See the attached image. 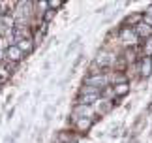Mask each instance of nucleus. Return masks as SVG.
I'll return each mask as SVG.
<instances>
[{
	"mask_svg": "<svg viewBox=\"0 0 152 143\" xmlns=\"http://www.w3.org/2000/svg\"><path fill=\"white\" fill-rule=\"evenodd\" d=\"M23 57H25V53H23L15 43H10V47L6 49V60H8L10 64H17V62H21V60H23Z\"/></svg>",
	"mask_w": 152,
	"mask_h": 143,
	"instance_id": "obj_1",
	"label": "nucleus"
},
{
	"mask_svg": "<svg viewBox=\"0 0 152 143\" xmlns=\"http://www.w3.org/2000/svg\"><path fill=\"white\" fill-rule=\"evenodd\" d=\"M105 83H107V77L103 75V72L100 74H92L85 79V85L86 87H94V88H100V87H105Z\"/></svg>",
	"mask_w": 152,
	"mask_h": 143,
	"instance_id": "obj_2",
	"label": "nucleus"
},
{
	"mask_svg": "<svg viewBox=\"0 0 152 143\" xmlns=\"http://www.w3.org/2000/svg\"><path fill=\"white\" fill-rule=\"evenodd\" d=\"M133 32L137 34V38H143V40L152 38V27L147 25V23H139V25H135L133 27Z\"/></svg>",
	"mask_w": 152,
	"mask_h": 143,
	"instance_id": "obj_3",
	"label": "nucleus"
},
{
	"mask_svg": "<svg viewBox=\"0 0 152 143\" xmlns=\"http://www.w3.org/2000/svg\"><path fill=\"white\" fill-rule=\"evenodd\" d=\"M120 40L124 41L126 45H133L139 38H137V34L132 30V27H126V28H122V32H120Z\"/></svg>",
	"mask_w": 152,
	"mask_h": 143,
	"instance_id": "obj_4",
	"label": "nucleus"
},
{
	"mask_svg": "<svg viewBox=\"0 0 152 143\" xmlns=\"http://www.w3.org/2000/svg\"><path fill=\"white\" fill-rule=\"evenodd\" d=\"M128 92H130V83L122 81V83H116V85H115V98L116 100H118V98H124Z\"/></svg>",
	"mask_w": 152,
	"mask_h": 143,
	"instance_id": "obj_5",
	"label": "nucleus"
},
{
	"mask_svg": "<svg viewBox=\"0 0 152 143\" xmlns=\"http://www.w3.org/2000/svg\"><path fill=\"white\" fill-rule=\"evenodd\" d=\"M15 45L19 47V49L25 53H30L32 51V47H34V41H32V38H23V40H19V41H15Z\"/></svg>",
	"mask_w": 152,
	"mask_h": 143,
	"instance_id": "obj_6",
	"label": "nucleus"
},
{
	"mask_svg": "<svg viewBox=\"0 0 152 143\" xmlns=\"http://www.w3.org/2000/svg\"><path fill=\"white\" fill-rule=\"evenodd\" d=\"M141 74H143V77H148L152 74V58H143V62H141Z\"/></svg>",
	"mask_w": 152,
	"mask_h": 143,
	"instance_id": "obj_7",
	"label": "nucleus"
},
{
	"mask_svg": "<svg viewBox=\"0 0 152 143\" xmlns=\"http://www.w3.org/2000/svg\"><path fill=\"white\" fill-rule=\"evenodd\" d=\"M143 53H145V58H152V38H148L147 41H145Z\"/></svg>",
	"mask_w": 152,
	"mask_h": 143,
	"instance_id": "obj_8",
	"label": "nucleus"
},
{
	"mask_svg": "<svg viewBox=\"0 0 152 143\" xmlns=\"http://www.w3.org/2000/svg\"><path fill=\"white\" fill-rule=\"evenodd\" d=\"M53 15H55V10H49V8H47V13H45V17H43V19H45V23H47V21H51V19H53Z\"/></svg>",
	"mask_w": 152,
	"mask_h": 143,
	"instance_id": "obj_9",
	"label": "nucleus"
}]
</instances>
